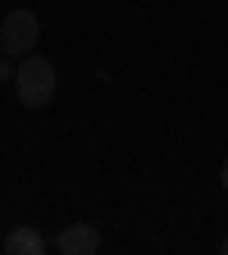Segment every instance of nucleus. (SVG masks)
<instances>
[{
  "mask_svg": "<svg viewBox=\"0 0 228 255\" xmlns=\"http://www.w3.org/2000/svg\"><path fill=\"white\" fill-rule=\"evenodd\" d=\"M55 87H59V73H55V64L46 55H23L18 59V69H14V91H18V105L27 110H46L55 101Z\"/></svg>",
  "mask_w": 228,
  "mask_h": 255,
  "instance_id": "1",
  "label": "nucleus"
},
{
  "mask_svg": "<svg viewBox=\"0 0 228 255\" xmlns=\"http://www.w3.org/2000/svg\"><path fill=\"white\" fill-rule=\"evenodd\" d=\"M37 41H41V18L32 9H9L5 23H0V55L23 59L37 50Z\"/></svg>",
  "mask_w": 228,
  "mask_h": 255,
  "instance_id": "2",
  "label": "nucleus"
},
{
  "mask_svg": "<svg viewBox=\"0 0 228 255\" xmlns=\"http://www.w3.org/2000/svg\"><path fill=\"white\" fill-rule=\"evenodd\" d=\"M55 251L59 255H96L101 251V228H96V223H69V228L55 237Z\"/></svg>",
  "mask_w": 228,
  "mask_h": 255,
  "instance_id": "3",
  "label": "nucleus"
},
{
  "mask_svg": "<svg viewBox=\"0 0 228 255\" xmlns=\"http://www.w3.org/2000/svg\"><path fill=\"white\" fill-rule=\"evenodd\" d=\"M5 251L9 255H46V237L32 228V223H18V228L5 233Z\"/></svg>",
  "mask_w": 228,
  "mask_h": 255,
  "instance_id": "4",
  "label": "nucleus"
},
{
  "mask_svg": "<svg viewBox=\"0 0 228 255\" xmlns=\"http://www.w3.org/2000/svg\"><path fill=\"white\" fill-rule=\"evenodd\" d=\"M14 78V69H9V55H0V82H9Z\"/></svg>",
  "mask_w": 228,
  "mask_h": 255,
  "instance_id": "5",
  "label": "nucleus"
},
{
  "mask_svg": "<svg viewBox=\"0 0 228 255\" xmlns=\"http://www.w3.org/2000/svg\"><path fill=\"white\" fill-rule=\"evenodd\" d=\"M219 182H224V191H228V159H224V169H219Z\"/></svg>",
  "mask_w": 228,
  "mask_h": 255,
  "instance_id": "6",
  "label": "nucleus"
},
{
  "mask_svg": "<svg viewBox=\"0 0 228 255\" xmlns=\"http://www.w3.org/2000/svg\"><path fill=\"white\" fill-rule=\"evenodd\" d=\"M219 251H224V255H228V237H224V246H219Z\"/></svg>",
  "mask_w": 228,
  "mask_h": 255,
  "instance_id": "7",
  "label": "nucleus"
}]
</instances>
